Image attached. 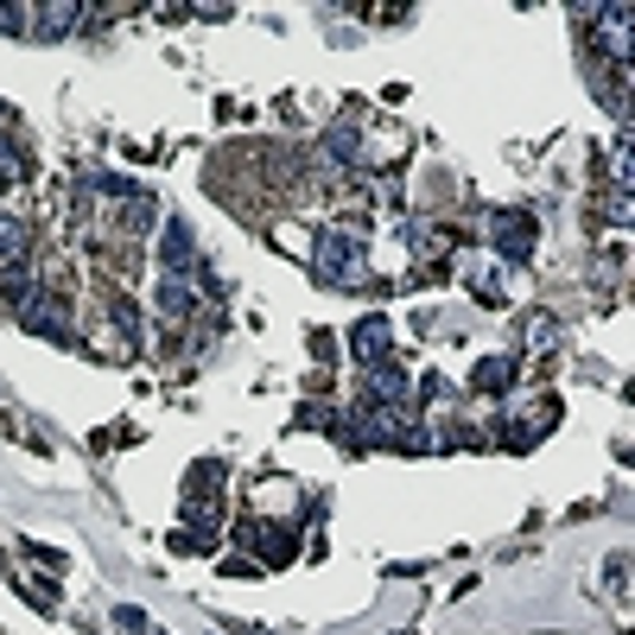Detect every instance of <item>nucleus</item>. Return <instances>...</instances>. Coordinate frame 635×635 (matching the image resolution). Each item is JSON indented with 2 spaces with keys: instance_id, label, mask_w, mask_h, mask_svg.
<instances>
[{
  "instance_id": "obj_19",
  "label": "nucleus",
  "mask_w": 635,
  "mask_h": 635,
  "mask_svg": "<svg viewBox=\"0 0 635 635\" xmlns=\"http://www.w3.org/2000/svg\"><path fill=\"white\" fill-rule=\"evenodd\" d=\"M311 356H318V362H330V356H337V343H330L325 330H311Z\"/></svg>"
},
{
  "instance_id": "obj_3",
  "label": "nucleus",
  "mask_w": 635,
  "mask_h": 635,
  "mask_svg": "<svg viewBox=\"0 0 635 635\" xmlns=\"http://www.w3.org/2000/svg\"><path fill=\"white\" fill-rule=\"evenodd\" d=\"M483 223H489V248L502 254V267H508V261H528L533 242H540V229H533L528 210H489Z\"/></svg>"
},
{
  "instance_id": "obj_13",
  "label": "nucleus",
  "mask_w": 635,
  "mask_h": 635,
  "mask_svg": "<svg viewBox=\"0 0 635 635\" xmlns=\"http://www.w3.org/2000/svg\"><path fill=\"white\" fill-rule=\"evenodd\" d=\"M32 20H39L45 39H57V32H71V20H83V7H71V0H57V7H32Z\"/></svg>"
},
{
  "instance_id": "obj_8",
  "label": "nucleus",
  "mask_w": 635,
  "mask_h": 635,
  "mask_svg": "<svg viewBox=\"0 0 635 635\" xmlns=\"http://www.w3.org/2000/svg\"><path fill=\"white\" fill-rule=\"evenodd\" d=\"M191 261H198L191 229H184V223H166V229H159V267H166V274H184Z\"/></svg>"
},
{
  "instance_id": "obj_14",
  "label": "nucleus",
  "mask_w": 635,
  "mask_h": 635,
  "mask_svg": "<svg viewBox=\"0 0 635 635\" xmlns=\"http://www.w3.org/2000/svg\"><path fill=\"white\" fill-rule=\"evenodd\" d=\"M152 216H159V210H152V198H147V191L121 203V229H127V235H147V223H152Z\"/></svg>"
},
{
  "instance_id": "obj_7",
  "label": "nucleus",
  "mask_w": 635,
  "mask_h": 635,
  "mask_svg": "<svg viewBox=\"0 0 635 635\" xmlns=\"http://www.w3.org/2000/svg\"><path fill=\"white\" fill-rule=\"evenodd\" d=\"M369 401L375 406H406L413 413V401H420V381H406V369H394V362H381V369H369Z\"/></svg>"
},
{
  "instance_id": "obj_9",
  "label": "nucleus",
  "mask_w": 635,
  "mask_h": 635,
  "mask_svg": "<svg viewBox=\"0 0 635 635\" xmlns=\"http://www.w3.org/2000/svg\"><path fill=\"white\" fill-rule=\"evenodd\" d=\"M191 299H198V293H191V279H184V274H166L159 286H152L159 318H184V311H191Z\"/></svg>"
},
{
  "instance_id": "obj_2",
  "label": "nucleus",
  "mask_w": 635,
  "mask_h": 635,
  "mask_svg": "<svg viewBox=\"0 0 635 635\" xmlns=\"http://www.w3.org/2000/svg\"><path fill=\"white\" fill-rule=\"evenodd\" d=\"M20 318V330H32V337H51V343H71V305L57 299L51 286H32L25 293V305L13 311Z\"/></svg>"
},
{
  "instance_id": "obj_16",
  "label": "nucleus",
  "mask_w": 635,
  "mask_h": 635,
  "mask_svg": "<svg viewBox=\"0 0 635 635\" xmlns=\"http://www.w3.org/2000/svg\"><path fill=\"white\" fill-rule=\"evenodd\" d=\"M20 597L32 610H57V591H45V579H20Z\"/></svg>"
},
{
  "instance_id": "obj_1",
  "label": "nucleus",
  "mask_w": 635,
  "mask_h": 635,
  "mask_svg": "<svg viewBox=\"0 0 635 635\" xmlns=\"http://www.w3.org/2000/svg\"><path fill=\"white\" fill-rule=\"evenodd\" d=\"M311 267L325 286H369V254H362L356 229H325L318 248H311Z\"/></svg>"
},
{
  "instance_id": "obj_4",
  "label": "nucleus",
  "mask_w": 635,
  "mask_h": 635,
  "mask_svg": "<svg viewBox=\"0 0 635 635\" xmlns=\"http://www.w3.org/2000/svg\"><path fill=\"white\" fill-rule=\"evenodd\" d=\"M235 540H242V547H261V559H267V565H286V559L299 553V528H286V521H242V528H235Z\"/></svg>"
},
{
  "instance_id": "obj_6",
  "label": "nucleus",
  "mask_w": 635,
  "mask_h": 635,
  "mask_svg": "<svg viewBox=\"0 0 635 635\" xmlns=\"http://www.w3.org/2000/svg\"><path fill=\"white\" fill-rule=\"evenodd\" d=\"M350 356L362 369H381V362H394V325L388 318H362L350 330Z\"/></svg>"
},
{
  "instance_id": "obj_10",
  "label": "nucleus",
  "mask_w": 635,
  "mask_h": 635,
  "mask_svg": "<svg viewBox=\"0 0 635 635\" xmlns=\"http://www.w3.org/2000/svg\"><path fill=\"white\" fill-rule=\"evenodd\" d=\"M597 39H604L610 51H616V64H623V57H629V7H604V13H597Z\"/></svg>"
},
{
  "instance_id": "obj_18",
  "label": "nucleus",
  "mask_w": 635,
  "mask_h": 635,
  "mask_svg": "<svg viewBox=\"0 0 635 635\" xmlns=\"http://www.w3.org/2000/svg\"><path fill=\"white\" fill-rule=\"evenodd\" d=\"M115 629H152L147 610H115Z\"/></svg>"
},
{
  "instance_id": "obj_20",
  "label": "nucleus",
  "mask_w": 635,
  "mask_h": 635,
  "mask_svg": "<svg viewBox=\"0 0 635 635\" xmlns=\"http://www.w3.org/2000/svg\"><path fill=\"white\" fill-rule=\"evenodd\" d=\"M7 121H13V115H7V108H0V134H7Z\"/></svg>"
},
{
  "instance_id": "obj_5",
  "label": "nucleus",
  "mask_w": 635,
  "mask_h": 635,
  "mask_svg": "<svg viewBox=\"0 0 635 635\" xmlns=\"http://www.w3.org/2000/svg\"><path fill=\"white\" fill-rule=\"evenodd\" d=\"M457 274L470 279V293L483 305H508V267L502 261H483V254H457Z\"/></svg>"
},
{
  "instance_id": "obj_17",
  "label": "nucleus",
  "mask_w": 635,
  "mask_h": 635,
  "mask_svg": "<svg viewBox=\"0 0 635 635\" xmlns=\"http://www.w3.org/2000/svg\"><path fill=\"white\" fill-rule=\"evenodd\" d=\"M7 184H25V159L13 147H0V191H7Z\"/></svg>"
},
{
  "instance_id": "obj_15",
  "label": "nucleus",
  "mask_w": 635,
  "mask_h": 635,
  "mask_svg": "<svg viewBox=\"0 0 635 635\" xmlns=\"http://www.w3.org/2000/svg\"><path fill=\"white\" fill-rule=\"evenodd\" d=\"M330 152H337V159H362V134H356L350 121L330 127Z\"/></svg>"
},
{
  "instance_id": "obj_11",
  "label": "nucleus",
  "mask_w": 635,
  "mask_h": 635,
  "mask_svg": "<svg viewBox=\"0 0 635 635\" xmlns=\"http://www.w3.org/2000/svg\"><path fill=\"white\" fill-rule=\"evenodd\" d=\"M25 248H32V229L20 216H0V267H20Z\"/></svg>"
},
{
  "instance_id": "obj_12",
  "label": "nucleus",
  "mask_w": 635,
  "mask_h": 635,
  "mask_svg": "<svg viewBox=\"0 0 635 635\" xmlns=\"http://www.w3.org/2000/svg\"><path fill=\"white\" fill-rule=\"evenodd\" d=\"M483 388V394H502L508 381H515V356H489V362H477V375H470Z\"/></svg>"
}]
</instances>
